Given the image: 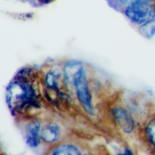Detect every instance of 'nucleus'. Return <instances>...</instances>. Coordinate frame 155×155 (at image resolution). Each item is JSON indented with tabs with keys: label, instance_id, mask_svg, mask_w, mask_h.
Listing matches in <instances>:
<instances>
[{
	"label": "nucleus",
	"instance_id": "7ed1b4c3",
	"mask_svg": "<svg viewBox=\"0 0 155 155\" xmlns=\"http://www.w3.org/2000/svg\"><path fill=\"white\" fill-rule=\"evenodd\" d=\"M124 14L132 22L142 25L155 19V7L152 2H136L126 6Z\"/></svg>",
	"mask_w": 155,
	"mask_h": 155
},
{
	"label": "nucleus",
	"instance_id": "9d476101",
	"mask_svg": "<svg viewBox=\"0 0 155 155\" xmlns=\"http://www.w3.org/2000/svg\"><path fill=\"white\" fill-rule=\"evenodd\" d=\"M139 32L142 36L147 38H151L155 35V19L148 21L141 25Z\"/></svg>",
	"mask_w": 155,
	"mask_h": 155
},
{
	"label": "nucleus",
	"instance_id": "39448f33",
	"mask_svg": "<svg viewBox=\"0 0 155 155\" xmlns=\"http://www.w3.org/2000/svg\"><path fill=\"white\" fill-rule=\"evenodd\" d=\"M41 123L38 120L29 122L25 127V139L30 148H37L41 142Z\"/></svg>",
	"mask_w": 155,
	"mask_h": 155
},
{
	"label": "nucleus",
	"instance_id": "f257e3e1",
	"mask_svg": "<svg viewBox=\"0 0 155 155\" xmlns=\"http://www.w3.org/2000/svg\"><path fill=\"white\" fill-rule=\"evenodd\" d=\"M34 70L24 69L10 82L6 90V101L12 112L22 114L31 105L36 104V89L34 87Z\"/></svg>",
	"mask_w": 155,
	"mask_h": 155
},
{
	"label": "nucleus",
	"instance_id": "f03ea898",
	"mask_svg": "<svg viewBox=\"0 0 155 155\" xmlns=\"http://www.w3.org/2000/svg\"><path fill=\"white\" fill-rule=\"evenodd\" d=\"M73 86L75 89L77 98L83 109L89 115H93L94 108H93L92 95L89 90V81L84 67L75 75L73 81Z\"/></svg>",
	"mask_w": 155,
	"mask_h": 155
},
{
	"label": "nucleus",
	"instance_id": "9b49d317",
	"mask_svg": "<svg viewBox=\"0 0 155 155\" xmlns=\"http://www.w3.org/2000/svg\"><path fill=\"white\" fill-rule=\"evenodd\" d=\"M145 135L151 145L155 148V117L151 119L145 126Z\"/></svg>",
	"mask_w": 155,
	"mask_h": 155
},
{
	"label": "nucleus",
	"instance_id": "20e7f679",
	"mask_svg": "<svg viewBox=\"0 0 155 155\" xmlns=\"http://www.w3.org/2000/svg\"><path fill=\"white\" fill-rule=\"evenodd\" d=\"M113 112L120 129L126 133H132L135 128V122L131 114L122 106L114 108Z\"/></svg>",
	"mask_w": 155,
	"mask_h": 155
},
{
	"label": "nucleus",
	"instance_id": "0eeeda50",
	"mask_svg": "<svg viewBox=\"0 0 155 155\" xmlns=\"http://www.w3.org/2000/svg\"><path fill=\"white\" fill-rule=\"evenodd\" d=\"M83 68V64L77 60H70L66 62L63 68L64 81L68 85H73L75 75Z\"/></svg>",
	"mask_w": 155,
	"mask_h": 155
},
{
	"label": "nucleus",
	"instance_id": "1a4fd4ad",
	"mask_svg": "<svg viewBox=\"0 0 155 155\" xmlns=\"http://www.w3.org/2000/svg\"><path fill=\"white\" fill-rule=\"evenodd\" d=\"M60 78H61V73L58 72L57 69L48 71L45 75V82L49 87L57 89L58 87Z\"/></svg>",
	"mask_w": 155,
	"mask_h": 155
},
{
	"label": "nucleus",
	"instance_id": "423d86ee",
	"mask_svg": "<svg viewBox=\"0 0 155 155\" xmlns=\"http://www.w3.org/2000/svg\"><path fill=\"white\" fill-rule=\"evenodd\" d=\"M61 128L58 124L51 122L47 124L42 129V140L47 144H53L58 142L61 138Z\"/></svg>",
	"mask_w": 155,
	"mask_h": 155
},
{
	"label": "nucleus",
	"instance_id": "f8f14e48",
	"mask_svg": "<svg viewBox=\"0 0 155 155\" xmlns=\"http://www.w3.org/2000/svg\"><path fill=\"white\" fill-rule=\"evenodd\" d=\"M119 2H120L121 4L124 5L129 6L130 5L135 4V3L137 2V0H119Z\"/></svg>",
	"mask_w": 155,
	"mask_h": 155
},
{
	"label": "nucleus",
	"instance_id": "6e6552de",
	"mask_svg": "<svg viewBox=\"0 0 155 155\" xmlns=\"http://www.w3.org/2000/svg\"><path fill=\"white\" fill-rule=\"evenodd\" d=\"M50 154L56 155H79L82 154L80 150L77 146L71 144H61L57 145L49 153Z\"/></svg>",
	"mask_w": 155,
	"mask_h": 155
}]
</instances>
